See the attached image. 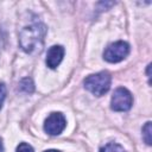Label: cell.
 <instances>
[{"label": "cell", "instance_id": "13", "mask_svg": "<svg viewBox=\"0 0 152 152\" xmlns=\"http://www.w3.org/2000/svg\"><path fill=\"white\" fill-rule=\"evenodd\" d=\"M45 152H59V151H57V150H48Z\"/></svg>", "mask_w": 152, "mask_h": 152}, {"label": "cell", "instance_id": "10", "mask_svg": "<svg viewBox=\"0 0 152 152\" xmlns=\"http://www.w3.org/2000/svg\"><path fill=\"white\" fill-rule=\"evenodd\" d=\"M17 152H33V148L26 142H20L17 147Z\"/></svg>", "mask_w": 152, "mask_h": 152}, {"label": "cell", "instance_id": "8", "mask_svg": "<svg viewBox=\"0 0 152 152\" xmlns=\"http://www.w3.org/2000/svg\"><path fill=\"white\" fill-rule=\"evenodd\" d=\"M100 152H126L125 148L116 142H108L100 148Z\"/></svg>", "mask_w": 152, "mask_h": 152}, {"label": "cell", "instance_id": "6", "mask_svg": "<svg viewBox=\"0 0 152 152\" xmlns=\"http://www.w3.org/2000/svg\"><path fill=\"white\" fill-rule=\"evenodd\" d=\"M64 56V49L61 45H53L48 50L46 53V65L50 69H55L59 65Z\"/></svg>", "mask_w": 152, "mask_h": 152}, {"label": "cell", "instance_id": "12", "mask_svg": "<svg viewBox=\"0 0 152 152\" xmlns=\"http://www.w3.org/2000/svg\"><path fill=\"white\" fill-rule=\"evenodd\" d=\"M0 152H4V146H2V140L0 138Z\"/></svg>", "mask_w": 152, "mask_h": 152}, {"label": "cell", "instance_id": "5", "mask_svg": "<svg viewBox=\"0 0 152 152\" xmlns=\"http://www.w3.org/2000/svg\"><path fill=\"white\" fill-rule=\"evenodd\" d=\"M66 126V120L62 113H51L44 124V129L50 135H58L61 134Z\"/></svg>", "mask_w": 152, "mask_h": 152}, {"label": "cell", "instance_id": "4", "mask_svg": "<svg viewBox=\"0 0 152 152\" xmlns=\"http://www.w3.org/2000/svg\"><path fill=\"white\" fill-rule=\"evenodd\" d=\"M133 104L132 94L124 87H119L112 95L110 107L115 112H126Z\"/></svg>", "mask_w": 152, "mask_h": 152}, {"label": "cell", "instance_id": "11", "mask_svg": "<svg viewBox=\"0 0 152 152\" xmlns=\"http://www.w3.org/2000/svg\"><path fill=\"white\" fill-rule=\"evenodd\" d=\"M5 97H6V87L4 83H0V109L2 107V103L5 101Z\"/></svg>", "mask_w": 152, "mask_h": 152}, {"label": "cell", "instance_id": "1", "mask_svg": "<svg viewBox=\"0 0 152 152\" xmlns=\"http://www.w3.org/2000/svg\"><path fill=\"white\" fill-rule=\"evenodd\" d=\"M45 34H46V26L44 24L36 23L24 27L19 33L20 48L27 53L40 51Z\"/></svg>", "mask_w": 152, "mask_h": 152}, {"label": "cell", "instance_id": "9", "mask_svg": "<svg viewBox=\"0 0 152 152\" xmlns=\"http://www.w3.org/2000/svg\"><path fill=\"white\" fill-rule=\"evenodd\" d=\"M19 88L21 91H25V93H32L33 89H34V86H33V82L31 78L28 77H25L20 81L19 83Z\"/></svg>", "mask_w": 152, "mask_h": 152}, {"label": "cell", "instance_id": "2", "mask_svg": "<svg viewBox=\"0 0 152 152\" xmlns=\"http://www.w3.org/2000/svg\"><path fill=\"white\" fill-rule=\"evenodd\" d=\"M112 83V77L107 71H100L97 74L90 75L84 80V87L91 94L96 96H102L106 94Z\"/></svg>", "mask_w": 152, "mask_h": 152}, {"label": "cell", "instance_id": "3", "mask_svg": "<svg viewBox=\"0 0 152 152\" xmlns=\"http://www.w3.org/2000/svg\"><path fill=\"white\" fill-rule=\"evenodd\" d=\"M128 53H129V45L124 40H119L109 44L103 52V58L109 63H118L125 59L128 56Z\"/></svg>", "mask_w": 152, "mask_h": 152}, {"label": "cell", "instance_id": "7", "mask_svg": "<svg viewBox=\"0 0 152 152\" xmlns=\"http://www.w3.org/2000/svg\"><path fill=\"white\" fill-rule=\"evenodd\" d=\"M142 139L147 145L152 144V127H151V121H147L145 126L142 127Z\"/></svg>", "mask_w": 152, "mask_h": 152}]
</instances>
